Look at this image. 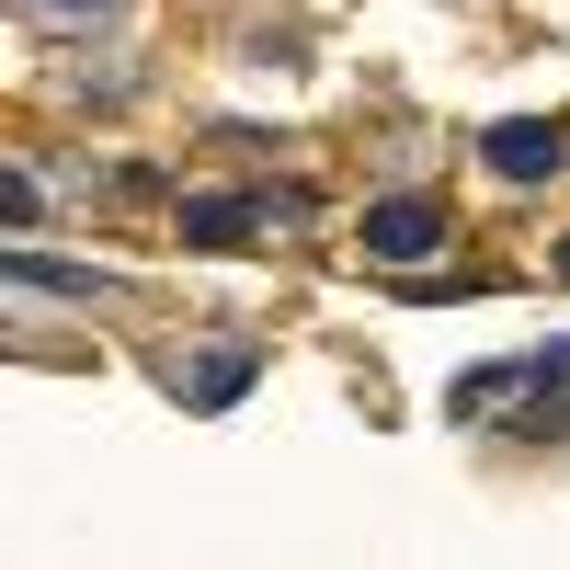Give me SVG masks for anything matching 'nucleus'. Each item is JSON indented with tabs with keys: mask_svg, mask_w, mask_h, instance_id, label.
<instances>
[{
	"mask_svg": "<svg viewBox=\"0 0 570 570\" xmlns=\"http://www.w3.org/2000/svg\"><path fill=\"white\" fill-rule=\"evenodd\" d=\"M559 160H570V126H537V115L491 126V171H502V183H548Z\"/></svg>",
	"mask_w": 570,
	"mask_h": 570,
	"instance_id": "7ed1b4c3",
	"label": "nucleus"
},
{
	"mask_svg": "<svg viewBox=\"0 0 570 570\" xmlns=\"http://www.w3.org/2000/svg\"><path fill=\"white\" fill-rule=\"evenodd\" d=\"M274 217H297V206H263V195H195V206H183V240H206V252H240L252 228H274Z\"/></svg>",
	"mask_w": 570,
	"mask_h": 570,
	"instance_id": "f03ea898",
	"label": "nucleus"
},
{
	"mask_svg": "<svg viewBox=\"0 0 570 570\" xmlns=\"http://www.w3.org/2000/svg\"><path fill=\"white\" fill-rule=\"evenodd\" d=\"M434 240H445V206L434 195H389V206L365 217V252H389V263H422Z\"/></svg>",
	"mask_w": 570,
	"mask_h": 570,
	"instance_id": "f257e3e1",
	"label": "nucleus"
},
{
	"mask_svg": "<svg viewBox=\"0 0 570 570\" xmlns=\"http://www.w3.org/2000/svg\"><path fill=\"white\" fill-rule=\"evenodd\" d=\"M35 12H58V23H80V12H104V0H35Z\"/></svg>",
	"mask_w": 570,
	"mask_h": 570,
	"instance_id": "39448f33",
	"label": "nucleus"
},
{
	"mask_svg": "<svg viewBox=\"0 0 570 570\" xmlns=\"http://www.w3.org/2000/svg\"><path fill=\"white\" fill-rule=\"evenodd\" d=\"M559 274H570V252H559Z\"/></svg>",
	"mask_w": 570,
	"mask_h": 570,
	"instance_id": "423d86ee",
	"label": "nucleus"
},
{
	"mask_svg": "<svg viewBox=\"0 0 570 570\" xmlns=\"http://www.w3.org/2000/svg\"><path fill=\"white\" fill-rule=\"evenodd\" d=\"M240 389H252V354H240V343H228V354H206L195 376H183V400H195V411H228Z\"/></svg>",
	"mask_w": 570,
	"mask_h": 570,
	"instance_id": "20e7f679",
	"label": "nucleus"
}]
</instances>
